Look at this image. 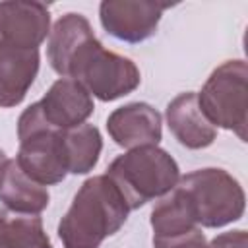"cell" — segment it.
Instances as JSON below:
<instances>
[{
  "label": "cell",
  "instance_id": "obj_13",
  "mask_svg": "<svg viewBox=\"0 0 248 248\" xmlns=\"http://www.w3.org/2000/svg\"><path fill=\"white\" fill-rule=\"evenodd\" d=\"M0 202L17 215H39L46 209L50 194L46 186L29 178L16 159H6L0 169Z\"/></svg>",
  "mask_w": 248,
  "mask_h": 248
},
{
  "label": "cell",
  "instance_id": "obj_7",
  "mask_svg": "<svg viewBox=\"0 0 248 248\" xmlns=\"http://www.w3.org/2000/svg\"><path fill=\"white\" fill-rule=\"evenodd\" d=\"M169 6L153 0H103L99 4V19L108 35L136 45L155 35L163 10Z\"/></svg>",
  "mask_w": 248,
  "mask_h": 248
},
{
  "label": "cell",
  "instance_id": "obj_5",
  "mask_svg": "<svg viewBox=\"0 0 248 248\" xmlns=\"http://www.w3.org/2000/svg\"><path fill=\"white\" fill-rule=\"evenodd\" d=\"M19 149L16 161L19 169L43 186L58 184L68 174V159L64 147V130L50 128L37 103L29 105L17 118Z\"/></svg>",
  "mask_w": 248,
  "mask_h": 248
},
{
  "label": "cell",
  "instance_id": "obj_3",
  "mask_svg": "<svg viewBox=\"0 0 248 248\" xmlns=\"http://www.w3.org/2000/svg\"><path fill=\"white\" fill-rule=\"evenodd\" d=\"M107 176L120 190L130 211L167 196L180 180L178 163L159 145H141L118 155Z\"/></svg>",
  "mask_w": 248,
  "mask_h": 248
},
{
  "label": "cell",
  "instance_id": "obj_14",
  "mask_svg": "<svg viewBox=\"0 0 248 248\" xmlns=\"http://www.w3.org/2000/svg\"><path fill=\"white\" fill-rule=\"evenodd\" d=\"M64 147L70 174H87L95 169L103 151V138L97 126L81 124L64 130Z\"/></svg>",
  "mask_w": 248,
  "mask_h": 248
},
{
  "label": "cell",
  "instance_id": "obj_4",
  "mask_svg": "<svg viewBox=\"0 0 248 248\" xmlns=\"http://www.w3.org/2000/svg\"><path fill=\"white\" fill-rule=\"evenodd\" d=\"M196 225L219 229L244 215L246 196L240 182L225 169L207 167L188 172L174 186Z\"/></svg>",
  "mask_w": 248,
  "mask_h": 248
},
{
  "label": "cell",
  "instance_id": "obj_15",
  "mask_svg": "<svg viewBox=\"0 0 248 248\" xmlns=\"http://www.w3.org/2000/svg\"><path fill=\"white\" fill-rule=\"evenodd\" d=\"M0 248H52L39 215L0 213Z\"/></svg>",
  "mask_w": 248,
  "mask_h": 248
},
{
  "label": "cell",
  "instance_id": "obj_9",
  "mask_svg": "<svg viewBox=\"0 0 248 248\" xmlns=\"http://www.w3.org/2000/svg\"><path fill=\"white\" fill-rule=\"evenodd\" d=\"M43 120L56 130H70L87 122L93 114V97L89 91L70 78L56 79L45 97L37 101Z\"/></svg>",
  "mask_w": 248,
  "mask_h": 248
},
{
  "label": "cell",
  "instance_id": "obj_2",
  "mask_svg": "<svg viewBox=\"0 0 248 248\" xmlns=\"http://www.w3.org/2000/svg\"><path fill=\"white\" fill-rule=\"evenodd\" d=\"M130 207L107 174L87 178L58 223L64 248H99L126 223Z\"/></svg>",
  "mask_w": 248,
  "mask_h": 248
},
{
  "label": "cell",
  "instance_id": "obj_11",
  "mask_svg": "<svg viewBox=\"0 0 248 248\" xmlns=\"http://www.w3.org/2000/svg\"><path fill=\"white\" fill-rule=\"evenodd\" d=\"M39 48L0 45V108L19 105L39 74Z\"/></svg>",
  "mask_w": 248,
  "mask_h": 248
},
{
  "label": "cell",
  "instance_id": "obj_10",
  "mask_svg": "<svg viewBox=\"0 0 248 248\" xmlns=\"http://www.w3.org/2000/svg\"><path fill=\"white\" fill-rule=\"evenodd\" d=\"M159 110L138 101L114 108L107 118V132L116 145L134 149L141 145H157L163 138Z\"/></svg>",
  "mask_w": 248,
  "mask_h": 248
},
{
  "label": "cell",
  "instance_id": "obj_19",
  "mask_svg": "<svg viewBox=\"0 0 248 248\" xmlns=\"http://www.w3.org/2000/svg\"><path fill=\"white\" fill-rule=\"evenodd\" d=\"M6 159H8V157H6V153H4L2 149H0V169H2V165L6 163Z\"/></svg>",
  "mask_w": 248,
  "mask_h": 248
},
{
  "label": "cell",
  "instance_id": "obj_6",
  "mask_svg": "<svg viewBox=\"0 0 248 248\" xmlns=\"http://www.w3.org/2000/svg\"><path fill=\"white\" fill-rule=\"evenodd\" d=\"M198 105L211 126L231 130L246 141L248 128V66L244 60H227L203 83Z\"/></svg>",
  "mask_w": 248,
  "mask_h": 248
},
{
  "label": "cell",
  "instance_id": "obj_1",
  "mask_svg": "<svg viewBox=\"0 0 248 248\" xmlns=\"http://www.w3.org/2000/svg\"><path fill=\"white\" fill-rule=\"evenodd\" d=\"M46 56L60 78L76 79L89 95L105 103L132 93L141 81L138 66L130 58L107 50L81 14H64L54 23Z\"/></svg>",
  "mask_w": 248,
  "mask_h": 248
},
{
  "label": "cell",
  "instance_id": "obj_17",
  "mask_svg": "<svg viewBox=\"0 0 248 248\" xmlns=\"http://www.w3.org/2000/svg\"><path fill=\"white\" fill-rule=\"evenodd\" d=\"M153 248H211L203 232L196 227L188 232L174 234V236H153Z\"/></svg>",
  "mask_w": 248,
  "mask_h": 248
},
{
  "label": "cell",
  "instance_id": "obj_18",
  "mask_svg": "<svg viewBox=\"0 0 248 248\" xmlns=\"http://www.w3.org/2000/svg\"><path fill=\"white\" fill-rule=\"evenodd\" d=\"M209 246L211 248H246L248 246V234L244 229L221 232L209 242Z\"/></svg>",
  "mask_w": 248,
  "mask_h": 248
},
{
  "label": "cell",
  "instance_id": "obj_16",
  "mask_svg": "<svg viewBox=\"0 0 248 248\" xmlns=\"http://www.w3.org/2000/svg\"><path fill=\"white\" fill-rule=\"evenodd\" d=\"M151 227H153V236L165 238V236H174L188 232L196 229L198 225L194 223L188 207L184 205L182 198L178 192L172 188L167 196H163L153 211H151Z\"/></svg>",
  "mask_w": 248,
  "mask_h": 248
},
{
  "label": "cell",
  "instance_id": "obj_8",
  "mask_svg": "<svg viewBox=\"0 0 248 248\" xmlns=\"http://www.w3.org/2000/svg\"><path fill=\"white\" fill-rule=\"evenodd\" d=\"M48 35L50 12L46 4L33 0L0 2V45L39 48Z\"/></svg>",
  "mask_w": 248,
  "mask_h": 248
},
{
  "label": "cell",
  "instance_id": "obj_12",
  "mask_svg": "<svg viewBox=\"0 0 248 248\" xmlns=\"http://www.w3.org/2000/svg\"><path fill=\"white\" fill-rule=\"evenodd\" d=\"M165 116L172 136L178 140V143H182L188 149L209 147L217 138V130L203 116L198 105V93L194 91L176 95L167 105Z\"/></svg>",
  "mask_w": 248,
  "mask_h": 248
}]
</instances>
